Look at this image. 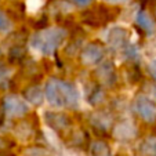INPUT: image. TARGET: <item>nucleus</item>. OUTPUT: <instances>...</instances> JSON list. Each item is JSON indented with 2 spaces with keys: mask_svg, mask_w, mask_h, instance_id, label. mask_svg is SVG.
<instances>
[{
  "mask_svg": "<svg viewBox=\"0 0 156 156\" xmlns=\"http://www.w3.org/2000/svg\"><path fill=\"white\" fill-rule=\"evenodd\" d=\"M66 32L61 28H48L30 37V48L39 55H51L62 43Z\"/></svg>",
  "mask_w": 156,
  "mask_h": 156,
  "instance_id": "1",
  "label": "nucleus"
},
{
  "mask_svg": "<svg viewBox=\"0 0 156 156\" xmlns=\"http://www.w3.org/2000/svg\"><path fill=\"white\" fill-rule=\"evenodd\" d=\"M46 100L54 106H69L73 105L77 100V93L69 83H64L61 80L51 79L44 90Z\"/></svg>",
  "mask_w": 156,
  "mask_h": 156,
  "instance_id": "2",
  "label": "nucleus"
},
{
  "mask_svg": "<svg viewBox=\"0 0 156 156\" xmlns=\"http://www.w3.org/2000/svg\"><path fill=\"white\" fill-rule=\"evenodd\" d=\"M28 104L18 95H9L4 100V112L10 118H20L28 112Z\"/></svg>",
  "mask_w": 156,
  "mask_h": 156,
  "instance_id": "3",
  "label": "nucleus"
},
{
  "mask_svg": "<svg viewBox=\"0 0 156 156\" xmlns=\"http://www.w3.org/2000/svg\"><path fill=\"white\" fill-rule=\"evenodd\" d=\"M137 111L140 116L147 122H153L156 119V106L147 98H140L137 101Z\"/></svg>",
  "mask_w": 156,
  "mask_h": 156,
  "instance_id": "4",
  "label": "nucleus"
},
{
  "mask_svg": "<svg viewBox=\"0 0 156 156\" xmlns=\"http://www.w3.org/2000/svg\"><path fill=\"white\" fill-rule=\"evenodd\" d=\"M102 58V48L95 44H90L82 54V61L84 65H94Z\"/></svg>",
  "mask_w": 156,
  "mask_h": 156,
  "instance_id": "5",
  "label": "nucleus"
},
{
  "mask_svg": "<svg viewBox=\"0 0 156 156\" xmlns=\"http://www.w3.org/2000/svg\"><path fill=\"white\" fill-rule=\"evenodd\" d=\"M126 36H127V33L124 29H122V28H119V27H113L112 29L109 30V35H108V37H106V40H108V43L111 44L112 47L118 48L124 43Z\"/></svg>",
  "mask_w": 156,
  "mask_h": 156,
  "instance_id": "6",
  "label": "nucleus"
},
{
  "mask_svg": "<svg viewBox=\"0 0 156 156\" xmlns=\"http://www.w3.org/2000/svg\"><path fill=\"white\" fill-rule=\"evenodd\" d=\"M115 137L120 140H129V138H133L136 136V127L133 126L131 123L126 122V123H120L116 126L115 129Z\"/></svg>",
  "mask_w": 156,
  "mask_h": 156,
  "instance_id": "7",
  "label": "nucleus"
},
{
  "mask_svg": "<svg viewBox=\"0 0 156 156\" xmlns=\"http://www.w3.org/2000/svg\"><path fill=\"white\" fill-rule=\"evenodd\" d=\"M137 21H138V24L141 28H144L145 30H148V32H152L153 28H155V24H153V21L151 20V17L147 14L145 11H141L138 14V17H137Z\"/></svg>",
  "mask_w": 156,
  "mask_h": 156,
  "instance_id": "8",
  "label": "nucleus"
},
{
  "mask_svg": "<svg viewBox=\"0 0 156 156\" xmlns=\"http://www.w3.org/2000/svg\"><path fill=\"white\" fill-rule=\"evenodd\" d=\"M28 100H30L33 104H40L41 100H43V91L37 87L30 88L28 91Z\"/></svg>",
  "mask_w": 156,
  "mask_h": 156,
  "instance_id": "9",
  "label": "nucleus"
},
{
  "mask_svg": "<svg viewBox=\"0 0 156 156\" xmlns=\"http://www.w3.org/2000/svg\"><path fill=\"white\" fill-rule=\"evenodd\" d=\"M27 10L29 14H35L36 11L40 10V7L43 6V0H27Z\"/></svg>",
  "mask_w": 156,
  "mask_h": 156,
  "instance_id": "10",
  "label": "nucleus"
},
{
  "mask_svg": "<svg viewBox=\"0 0 156 156\" xmlns=\"http://www.w3.org/2000/svg\"><path fill=\"white\" fill-rule=\"evenodd\" d=\"M43 131H44V136H46V137L48 138V141H50L53 145H55V142H57V137H55V134H54V133L51 131L50 129H47V127H46V129H44Z\"/></svg>",
  "mask_w": 156,
  "mask_h": 156,
  "instance_id": "11",
  "label": "nucleus"
},
{
  "mask_svg": "<svg viewBox=\"0 0 156 156\" xmlns=\"http://www.w3.org/2000/svg\"><path fill=\"white\" fill-rule=\"evenodd\" d=\"M7 27H9V21H7V18L4 17L3 14H0V30L6 29Z\"/></svg>",
  "mask_w": 156,
  "mask_h": 156,
  "instance_id": "12",
  "label": "nucleus"
},
{
  "mask_svg": "<svg viewBox=\"0 0 156 156\" xmlns=\"http://www.w3.org/2000/svg\"><path fill=\"white\" fill-rule=\"evenodd\" d=\"M149 72H151V75H152V77L156 79V59L149 64Z\"/></svg>",
  "mask_w": 156,
  "mask_h": 156,
  "instance_id": "13",
  "label": "nucleus"
},
{
  "mask_svg": "<svg viewBox=\"0 0 156 156\" xmlns=\"http://www.w3.org/2000/svg\"><path fill=\"white\" fill-rule=\"evenodd\" d=\"M72 2L76 3L77 6H80V7H84V6H87V4L91 3V0H72Z\"/></svg>",
  "mask_w": 156,
  "mask_h": 156,
  "instance_id": "14",
  "label": "nucleus"
},
{
  "mask_svg": "<svg viewBox=\"0 0 156 156\" xmlns=\"http://www.w3.org/2000/svg\"><path fill=\"white\" fill-rule=\"evenodd\" d=\"M106 3H111V4H122V3H127L130 0H105Z\"/></svg>",
  "mask_w": 156,
  "mask_h": 156,
  "instance_id": "15",
  "label": "nucleus"
}]
</instances>
